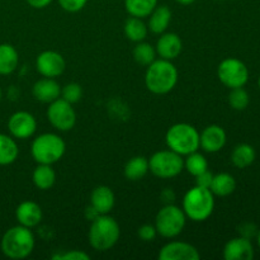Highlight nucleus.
I'll return each mask as SVG.
<instances>
[{
	"mask_svg": "<svg viewBox=\"0 0 260 260\" xmlns=\"http://www.w3.org/2000/svg\"><path fill=\"white\" fill-rule=\"evenodd\" d=\"M178 83V70L170 60H155L147 66L145 74V85L151 93L162 95L175 88Z\"/></svg>",
	"mask_w": 260,
	"mask_h": 260,
	"instance_id": "1",
	"label": "nucleus"
},
{
	"mask_svg": "<svg viewBox=\"0 0 260 260\" xmlns=\"http://www.w3.org/2000/svg\"><path fill=\"white\" fill-rule=\"evenodd\" d=\"M35 235L30 229L18 225L5 231L0 246L7 258L18 260L29 256L35 249Z\"/></svg>",
	"mask_w": 260,
	"mask_h": 260,
	"instance_id": "2",
	"label": "nucleus"
},
{
	"mask_svg": "<svg viewBox=\"0 0 260 260\" xmlns=\"http://www.w3.org/2000/svg\"><path fill=\"white\" fill-rule=\"evenodd\" d=\"M182 210L194 222L206 221L215 210V196L210 188L196 185L184 194Z\"/></svg>",
	"mask_w": 260,
	"mask_h": 260,
	"instance_id": "3",
	"label": "nucleus"
},
{
	"mask_svg": "<svg viewBox=\"0 0 260 260\" xmlns=\"http://www.w3.org/2000/svg\"><path fill=\"white\" fill-rule=\"evenodd\" d=\"M89 243L96 251H107L119 240L121 229L118 222L108 215H99L91 221L89 229Z\"/></svg>",
	"mask_w": 260,
	"mask_h": 260,
	"instance_id": "4",
	"label": "nucleus"
},
{
	"mask_svg": "<svg viewBox=\"0 0 260 260\" xmlns=\"http://www.w3.org/2000/svg\"><path fill=\"white\" fill-rule=\"evenodd\" d=\"M165 142L170 150L187 156L200 149V132L189 123L173 124L165 135Z\"/></svg>",
	"mask_w": 260,
	"mask_h": 260,
	"instance_id": "5",
	"label": "nucleus"
},
{
	"mask_svg": "<svg viewBox=\"0 0 260 260\" xmlns=\"http://www.w3.org/2000/svg\"><path fill=\"white\" fill-rule=\"evenodd\" d=\"M65 151V141L58 135L51 132L37 136L30 145V154L38 164H55L62 159Z\"/></svg>",
	"mask_w": 260,
	"mask_h": 260,
	"instance_id": "6",
	"label": "nucleus"
},
{
	"mask_svg": "<svg viewBox=\"0 0 260 260\" xmlns=\"http://www.w3.org/2000/svg\"><path fill=\"white\" fill-rule=\"evenodd\" d=\"M184 169V160L182 155L173 150H161L150 157L149 170L157 178L172 179L178 177Z\"/></svg>",
	"mask_w": 260,
	"mask_h": 260,
	"instance_id": "7",
	"label": "nucleus"
},
{
	"mask_svg": "<svg viewBox=\"0 0 260 260\" xmlns=\"http://www.w3.org/2000/svg\"><path fill=\"white\" fill-rule=\"evenodd\" d=\"M187 221L184 211L175 205H165L157 212L155 218V228L162 238L173 239L183 231Z\"/></svg>",
	"mask_w": 260,
	"mask_h": 260,
	"instance_id": "8",
	"label": "nucleus"
},
{
	"mask_svg": "<svg viewBox=\"0 0 260 260\" xmlns=\"http://www.w3.org/2000/svg\"><path fill=\"white\" fill-rule=\"evenodd\" d=\"M217 76L228 88H243L249 80V70L245 63L235 57H228L220 62Z\"/></svg>",
	"mask_w": 260,
	"mask_h": 260,
	"instance_id": "9",
	"label": "nucleus"
},
{
	"mask_svg": "<svg viewBox=\"0 0 260 260\" xmlns=\"http://www.w3.org/2000/svg\"><path fill=\"white\" fill-rule=\"evenodd\" d=\"M47 118L50 123L58 131H70L76 123V113L73 104L65 99L57 98L50 103L47 109Z\"/></svg>",
	"mask_w": 260,
	"mask_h": 260,
	"instance_id": "10",
	"label": "nucleus"
},
{
	"mask_svg": "<svg viewBox=\"0 0 260 260\" xmlns=\"http://www.w3.org/2000/svg\"><path fill=\"white\" fill-rule=\"evenodd\" d=\"M8 129L12 137L18 140H25L32 137L37 129V121L29 112L19 111L10 116L8 121Z\"/></svg>",
	"mask_w": 260,
	"mask_h": 260,
	"instance_id": "11",
	"label": "nucleus"
},
{
	"mask_svg": "<svg viewBox=\"0 0 260 260\" xmlns=\"http://www.w3.org/2000/svg\"><path fill=\"white\" fill-rule=\"evenodd\" d=\"M65 58L56 51H43L36 60V69L43 78H57L65 71Z\"/></svg>",
	"mask_w": 260,
	"mask_h": 260,
	"instance_id": "12",
	"label": "nucleus"
},
{
	"mask_svg": "<svg viewBox=\"0 0 260 260\" xmlns=\"http://www.w3.org/2000/svg\"><path fill=\"white\" fill-rule=\"evenodd\" d=\"M201 258L197 248L184 241H170L161 248L160 260H198Z\"/></svg>",
	"mask_w": 260,
	"mask_h": 260,
	"instance_id": "13",
	"label": "nucleus"
},
{
	"mask_svg": "<svg viewBox=\"0 0 260 260\" xmlns=\"http://www.w3.org/2000/svg\"><path fill=\"white\" fill-rule=\"evenodd\" d=\"M226 140L228 136L225 129L218 124H211L203 129L202 134H200V147H202L206 152L215 154L223 149Z\"/></svg>",
	"mask_w": 260,
	"mask_h": 260,
	"instance_id": "14",
	"label": "nucleus"
},
{
	"mask_svg": "<svg viewBox=\"0 0 260 260\" xmlns=\"http://www.w3.org/2000/svg\"><path fill=\"white\" fill-rule=\"evenodd\" d=\"M223 258L226 260H251L254 258V246L250 239L234 238L226 243L223 248Z\"/></svg>",
	"mask_w": 260,
	"mask_h": 260,
	"instance_id": "15",
	"label": "nucleus"
},
{
	"mask_svg": "<svg viewBox=\"0 0 260 260\" xmlns=\"http://www.w3.org/2000/svg\"><path fill=\"white\" fill-rule=\"evenodd\" d=\"M156 53L164 60H174L183 50V42L177 33H161L156 43Z\"/></svg>",
	"mask_w": 260,
	"mask_h": 260,
	"instance_id": "16",
	"label": "nucleus"
},
{
	"mask_svg": "<svg viewBox=\"0 0 260 260\" xmlns=\"http://www.w3.org/2000/svg\"><path fill=\"white\" fill-rule=\"evenodd\" d=\"M32 94L36 101L41 103H52L61 95V86L55 79L43 78L36 81L32 88Z\"/></svg>",
	"mask_w": 260,
	"mask_h": 260,
	"instance_id": "17",
	"label": "nucleus"
},
{
	"mask_svg": "<svg viewBox=\"0 0 260 260\" xmlns=\"http://www.w3.org/2000/svg\"><path fill=\"white\" fill-rule=\"evenodd\" d=\"M15 217L19 225L28 229L36 228L42 221V210L40 206L32 201H24L15 210Z\"/></svg>",
	"mask_w": 260,
	"mask_h": 260,
	"instance_id": "18",
	"label": "nucleus"
},
{
	"mask_svg": "<svg viewBox=\"0 0 260 260\" xmlns=\"http://www.w3.org/2000/svg\"><path fill=\"white\" fill-rule=\"evenodd\" d=\"M116 197L113 190L107 185H99L94 188L90 194V206L99 215H108L114 207Z\"/></svg>",
	"mask_w": 260,
	"mask_h": 260,
	"instance_id": "19",
	"label": "nucleus"
},
{
	"mask_svg": "<svg viewBox=\"0 0 260 260\" xmlns=\"http://www.w3.org/2000/svg\"><path fill=\"white\" fill-rule=\"evenodd\" d=\"M149 28L155 35H161L169 27L172 22V10L167 5H156L149 15Z\"/></svg>",
	"mask_w": 260,
	"mask_h": 260,
	"instance_id": "20",
	"label": "nucleus"
},
{
	"mask_svg": "<svg viewBox=\"0 0 260 260\" xmlns=\"http://www.w3.org/2000/svg\"><path fill=\"white\" fill-rule=\"evenodd\" d=\"M210 189L213 193V196L228 197V196L233 194L236 189L235 178L229 173H220V174L213 175Z\"/></svg>",
	"mask_w": 260,
	"mask_h": 260,
	"instance_id": "21",
	"label": "nucleus"
},
{
	"mask_svg": "<svg viewBox=\"0 0 260 260\" xmlns=\"http://www.w3.org/2000/svg\"><path fill=\"white\" fill-rule=\"evenodd\" d=\"M19 63V55L15 47L9 43L0 45V75H9Z\"/></svg>",
	"mask_w": 260,
	"mask_h": 260,
	"instance_id": "22",
	"label": "nucleus"
},
{
	"mask_svg": "<svg viewBox=\"0 0 260 260\" xmlns=\"http://www.w3.org/2000/svg\"><path fill=\"white\" fill-rule=\"evenodd\" d=\"M124 177L131 182H139L149 173V159L145 156H135L124 165Z\"/></svg>",
	"mask_w": 260,
	"mask_h": 260,
	"instance_id": "23",
	"label": "nucleus"
},
{
	"mask_svg": "<svg viewBox=\"0 0 260 260\" xmlns=\"http://www.w3.org/2000/svg\"><path fill=\"white\" fill-rule=\"evenodd\" d=\"M33 184L41 190H48L53 187L56 182V173L53 168L48 164H38L32 174Z\"/></svg>",
	"mask_w": 260,
	"mask_h": 260,
	"instance_id": "24",
	"label": "nucleus"
},
{
	"mask_svg": "<svg viewBox=\"0 0 260 260\" xmlns=\"http://www.w3.org/2000/svg\"><path fill=\"white\" fill-rule=\"evenodd\" d=\"M256 152L249 144H240L234 147L231 152V162L239 169H245L255 161Z\"/></svg>",
	"mask_w": 260,
	"mask_h": 260,
	"instance_id": "25",
	"label": "nucleus"
},
{
	"mask_svg": "<svg viewBox=\"0 0 260 260\" xmlns=\"http://www.w3.org/2000/svg\"><path fill=\"white\" fill-rule=\"evenodd\" d=\"M19 149L13 137L0 134V165H10L17 160Z\"/></svg>",
	"mask_w": 260,
	"mask_h": 260,
	"instance_id": "26",
	"label": "nucleus"
},
{
	"mask_svg": "<svg viewBox=\"0 0 260 260\" xmlns=\"http://www.w3.org/2000/svg\"><path fill=\"white\" fill-rule=\"evenodd\" d=\"M157 0H124V9L131 17L146 18L156 8Z\"/></svg>",
	"mask_w": 260,
	"mask_h": 260,
	"instance_id": "27",
	"label": "nucleus"
},
{
	"mask_svg": "<svg viewBox=\"0 0 260 260\" xmlns=\"http://www.w3.org/2000/svg\"><path fill=\"white\" fill-rule=\"evenodd\" d=\"M124 35L132 42H142L147 36V27L141 18L129 17L124 23Z\"/></svg>",
	"mask_w": 260,
	"mask_h": 260,
	"instance_id": "28",
	"label": "nucleus"
},
{
	"mask_svg": "<svg viewBox=\"0 0 260 260\" xmlns=\"http://www.w3.org/2000/svg\"><path fill=\"white\" fill-rule=\"evenodd\" d=\"M156 50L154 46L146 42H137L134 48V58L137 63L142 66H149L156 60Z\"/></svg>",
	"mask_w": 260,
	"mask_h": 260,
	"instance_id": "29",
	"label": "nucleus"
},
{
	"mask_svg": "<svg viewBox=\"0 0 260 260\" xmlns=\"http://www.w3.org/2000/svg\"><path fill=\"white\" fill-rule=\"evenodd\" d=\"M184 169H187V172L190 175L197 177V175L208 170V161L202 154L194 151L192 154L187 155V159L184 160Z\"/></svg>",
	"mask_w": 260,
	"mask_h": 260,
	"instance_id": "30",
	"label": "nucleus"
},
{
	"mask_svg": "<svg viewBox=\"0 0 260 260\" xmlns=\"http://www.w3.org/2000/svg\"><path fill=\"white\" fill-rule=\"evenodd\" d=\"M250 103L248 91L243 88H234L231 89L229 94V104L235 111H244Z\"/></svg>",
	"mask_w": 260,
	"mask_h": 260,
	"instance_id": "31",
	"label": "nucleus"
},
{
	"mask_svg": "<svg viewBox=\"0 0 260 260\" xmlns=\"http://www.w3.org/2000/svg\"><path fill=\"white\" fill-rule=\"evenodd\" d=\"M61 96L69 103H78L83 96V89L78 83H69L61 89Z\"/></svg>",
	"mask_w": 260,
	"mask_h": 260,
	"instance_id": "32",
	"label": "nucleus"
},
{
	"mask_svg": "<svg viewBox=\"0 0 260 260\" xmlns=\"http://www.w3.org/2000/svg\"><path fill=\"white\" fill-rule=\"evenodd\" d=\"M51 258H52V260H89L90 255L83 250H70L53 254Z\"/></svg>",
	"mask_w": 260,
	"mask_h": 260,
	"instance_id": "33",
	"label": "nucleus"
},
{
	"mask_svg": "<svg viewBox=\"0 0 260 260\" xmlns=\"http://www.w3.org/2000/svg\"><path fill=\"white\" fill-rule=\"evenodd\" d=\"M88 0H58V4L65 12L78 13L86 5Z\"/></svg>",
	"mask_w": 260,
	"mask_h": 260,
	"instance_id": "34",
	"label": "nucleus"
},
{
	"mask_svg": "<svg viewBox=\"0 0 260 260\" xmlns=\"http://www.w3.org/2000/svg\"><path fill=\"white\" fill-rule=\"evenodd\" d=\"M137 235H139V238L141 239L142 241L149 243V241H152L155 238H156L157 235L156 228H155V225H149V223L142 225L141 228L139 229V231H137Z\"/></svg>",
	"mask_w": 260,
	"mask_h": 260,
	"instance_id": "35",
	"label": "nucleus"
},
{
	"mask_svg": "<svg viewBox=\"0 0 260 260\" xmlns=\"http://www.w3.org/2000/svg\"><path fill=\"white\" fill-rule=\"evenodd\" d=\"M239 233H240V236H243V238L251 239L254 238V236H256V234H258V229H256V226L254 225V223L245 222L239 228Z\"/></svg>",
	"mask_w": 260,
	"mask_h": 260,
	"instance_id": "36",
	"label": "nucleus"
},
{
	"mask_svg": "<svg viewBox=\"0 0 260 260\" xmlns=\"http://www.w3.org/2000/svg\"><path fill=\"white\" fill-rule=\"evenodd\" d=\"M194 178H196V185H200V187H203V188H210L211 183H212L213 174L210 172V170H206V172H203L202 174L197 175V177Z\"/></svg>",
	"mask_w": 260,
	"mask_h": 260,
	"instance_id": "37",
	"label": "nucleus"
},
{
	"mask_svg": "<svg viewBox=\"0 0 260 260\" xmlns=\"http://www.w3.org/2000/svg\"><path fill=\"white\" fill-rule=\"evenodd\" d=\"M160 198H161V201L165 203V205H172V203L174 202V200H175V193L173 192V189H169V188H167V189H164L161 192V194H160Z\"/></svg>",
	"mask_w": 260,
	"mask_h": 260,
	"instance_id": "38",
	"label": "nucleus"
},
{
	"mask_svg": "<svg viewBox=\"0 0 260 260\" xmlns=\"http://www.w3.org/2000/svg\"><path fill=\"white\" fill-rule=\"evenodd\" d=\"M25 2H27L29 7L35 8V9H45L53 0H25Z\"/></svg>",
	"mask_w": 260,
	"mask_h": 260,
	"instance_id": "39",
	"label": "nucleus"
},
{
	"mask_svg": "<svg viewBox=\"0 0 260 260\" xmlns=\"http://www.w3.org/2000/svg\"><path fill=\"white\" fill-rule=\"evenodd\" d=\"M178 4H182V5H190L196 2V0H175Z\"/></svg>",
	"mask_w": 260,
	"mask_h": 260,
	"instance_id": "40",
	"label": "nucleus"
},
{
	"mask_svg": "<svg viewBox=\"0 0 260 260\" xmlns=\"http://www.w3.org/2000/svg\"><path fill=\"white\" fill-rule=\"evenodd\" d=\"M256 241H258V246L260 248V230L258 231V234H256Z\"/></svg>",
	"mask_w": 260,
	"mask_h": 260,
	"instance_id": "41",
	"label": "nucleus"
},
{
	"mask_svg": "<svg viewBox=\"0 0 260 260\" xmlns=\"http://www.w3.org/2000/svg\"><path fill=\"white\" fill-rule=\"evenodd\" d=\"M2 96H3V93H2V89H0V101H2Z\"/></svg>",
	"mask_w": 260,
	"mask_h": 260,
	"instance_id": "42",
	"label": "nucleus"
},
{
	"mask_svg": "<svg viewBox=\"0 0 260 260\" xmlns=\"http://www.w3.org/2000/svg\"><path fill=\"white\" fill-rule=\"evenodd\" d=\"M258 85H259V89H260V76H259V79H258Z\"/></svg>",
	"mask_w": 260,
	"mask_h": 260,
	"instance_id": "43",
	"label": "nucleus"
}]
</instances>
